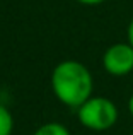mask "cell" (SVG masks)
I'll return each instance as SVG.
<instances>
[{
  "label": "cell",
  "mask_w": 133,
  "mask_h": 135,
  "mask_svg": "<svg viewBox=\"0 0 133 135\" xmlns=\"http://www.w3.org/2000/svg\"><path fill=\"white\" fill-rule=\"evenodd\" d=\"M51 91L65 106L79 108L92 96V74L82 62L63 60L51 72Z\"/></svg>",
  "instance_id": "cell-1"
},
{
  "label": "cell",
  "mask_w": 133,
  "mask_h": 135,
  "mask_svg": "<svg viewBox=\"0 0 133 135\" xmlns=\"http://www.w3.org/2000/svg\"><path fill=\"white\" fill-rule=\"evenodd\" d=\"M80 125L94 132H104L118 122V108L111 99L103 96H90L84 104L77 108Z\"/></svg>",
  "instance_id": "cell-2"
},
{
  "label": "cell",
  "mask_w": 133,
  "mask_h": 135,
  "mask_svg": "<svg viewBox=\"0 0 133 135\" xmlns=\"http://www.w3.org/2000/svg\"><path fill=\"white\" fill-rule=\"evenodd\" d=\"M103 67L109 75H128L133 70V46L128 41L111 45L103 55Z\"/></svg>",
  "instance_id": "cell-3"
},
{
  "label": "cell",
  "mask_w": 133,
  "mask_h": 135,
  "mask_svg": "<svg viewBox=\"0 0 133 135\" xmlns=\"http://www.w3.org/2000/svg\"><path fill=\"white\" fill-rule=\"evenodd\" d=\"M33 135H70V132H68V128H66L65 125H62V123L48 122V123H44V125H41Z\"/></svg>",
  "instance_id": "cell-4"
},
{
  "label": "cell",
  "mask_w": 133,
  "mask_h": 135,
  "mask_svg": "<svg viewBox=\"0 0 133 135\" xmlns=\"http://www.w3.org/2000/svg\"><path fill=\"white\" fill-rule=\"evenodd\" d=\"M14 132V116L9 108L0 104V135H12Z\"/></svg>",
  "instance_id": "cell-5"
},
{
  "label": "cell",
  "mask_w": 133,
  "mask_h": 135,
  "mask_svg": "<svg viewBox=\"0 0 133 135\" xmlns=\"http://www.w3.org/2000/svg\"><path fill=\"white\" fill-rule=\"evenodd\" d=\"M126 38H128V43L133 46V17H131L130 24H128V27H126Z\"/></svg>",
  "instance_id": "cell-6"
},
{
  "label": "cell",
  "mask_w": 133,
  "mask_h": 135,
  "mask_svg": "<svg viewBox=\"0 0 133 135\" xmlns=\"http://www.w3.org/2000/svg\"><path fill=\"white\" fill-rule=\"evenodd\" d=\"M79 3H84V5H99V3L106 2V0H77Z\"/></svg>",
  "instance_id": "cell-7"
},
{
  "label": "cell",
  "mask_w": 133,
  "mask_h": 135,
  "mask_svg": "<svg viewBox=\"0 0 133 135\" xmlns=\"http://www.w3.org/2000/svg\"><path fill=\"white\" fill-rule=\"evenodd\" d=\"M128 111H130V115L133 116V94L128 98Z\"/></svg>",
  "instance_id": "cell-8"
}]
</instances>
